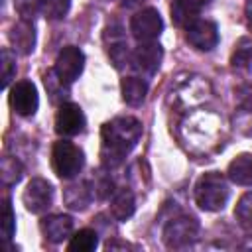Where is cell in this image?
Wrapping results in <instances>:
<instances>
[{"label":"cell","instance_id":"6da1fadb","mask_svg":"<svg viewBox=\"0 0 252 252\" xmlns=\"http://www.w3.org/2000/svg\"><path fill=\"white\" fill-rule=\"evenodd\" d=\"M142 138V122L134 116H116L100 128V161L102 167L114 169L136 148Z\"/></svg>","mask_w":252,"mask_h":252},{"label":"cell","instance_id":"8fae6325","mask_svg":"<svg viewBox=\"0 0 252 252\" xmlns=\"http://www.w3.org/2000/svg\"><path fill=\"white\" fill-rule=\"evenodd\" d=\"M161 57H163V49H161V45L158 41H140V45L132 51L130 63L142 75L152 77L159 69Z\"/></svg>","mask_w":252,"mask_h":252},{"label":"cell","instance_id":"cb8c5ba5","mask_svg":"<svg viewBox=\"0 0 252 252\" xmlns=\"http://www.w3.org/2000/svg\"><path fill=\"white\" fill-rule=\"evenodd\" d=\"M91 191H93V197H96V199L110 197L114 193L110 175L106 171H94V175L91 177Z\"/></svg>","mask_w":252,"mask_h":252},{"label":"cell","instance_id":"2e32d148","mask_svg":"<svg viewBox=\"0 0 252 252\" xmlns=\"http://www.w3.org/2000/svg\"><path fill=\"white\" fill-rule=\"evenodd\" d=\"M226 175L232 183L236 185H252V154L244 152V154H238L230 163H228V169H226Z\"/></svg>","mask_w":252,"mask_h":252},{"label":"cell","instance_id":"8992f818","mask_svg":"<svg viewBox=\"0 0 252 252\" xmlns=\"http://www.w3.org/2000/svg\"><path fill=\"white\" fill-rule=\"evenodd\" d=\"M163 30V20L156 8H144L130 20V32L138 41H156Z\"/></svg>","mask_w":252,"mask_h":252},{"label":"cell","instance_id":"484cf974","mask_svg":"<svg viewBox=\"0 0 252 252\" xmlns=\"http://www.w3.org/2000/svg\"><path fill=\"white\" fill-rule=\"evenodd\" d=\"M22 173H24V167L16 158L6 156L2 159V181H4L6 187L8 185H16L22 179Z\"/></svg>","mask_w":252,"mask_h":252},{"label":"cell","instance_id":"4316f807","mask_svg":"<svg viewBox=\"0 0 252 252\" xmlns=\"http://www.w3.org/2000/svg\"><path fill=\"white\" fill-rule=\"evenodd\" d=\"M0 228H2V238L4 240H10L14 236V230H16V215L12 211V205H10V199L8 197L4 199V205H2V222H0Z\"/></svg>","mask_w":252,"mask_h":252},{"label":"cell","instance_id":"5b68a950","mask_svg":"<svg viewBox=\"0 0 252 252\" xmlns=\"http://www.w3.org/2000/svg\"><path fill=\"white\" fill-rule=\"evenodd\" d=\"M102 41H104L106 55H108V59L112 61V65L116 69H122V67H126L130 63L132 53L128 49L126 33H124V30H122V26L118 22H112V24H108L104 28Z\"/></svg>","mask_w":252,"mask_h":252},{"label":"cell","instance_id":"5bb4252c","mask_svg":"<svg viewBox=\"0 0 252 252\" xmlns=\"http://www.w3.org/2000/svg\"><path fill=\"white\" fill-rule=\"evenodd\" d=\"M10 43L14 47V51L22 53V55H30L35 47V30L33 24L30 20H20L10 28Z\"/></svg>","mask_w":252,"mask_h":252},{"label":"cell","instance_id":"44dd1931","mask_svg":"<svg viewBox=\"0 0 252 252\" xmlns=\"http://www.w3.org/2000/svg\"><path fill=\"white\" fill-rule=\"evenodd\" d=\"M43 83H45V89H47V93H49L51 100H53V102H61V104H63V100H65V98H67V94H69V89H67L69 85H67V83H63V81L59 79V75H57L53 69L45 73Z\"/></svg>","mask_w":252,"mask_h":252},{"label":"cell","instance_id":"4dcf8cb0","mask_svg":"<svg viewBox=\"0 0 252 252\" xmlns=\"http://www.w3.org/2000/svg\"><path fill=\"white\" fill-rule=\"evenodd\" d=\"M140 0H122V6H132V4H138Z\"/></svg>","mask_w":252,"mask_h":252},{"label":"cell","instance_id":"9c48e42d","mask_svg":"<svg viewBox=\"0 0 252 252\" xmlns=\"http://www.w3.org/2000/svg\"><path fill=\"white\" fill-rule=\"evenodd\" d=\"M10 106L16 114L20 116H33L37 106H39V96L37 89L32 81H18L12 85L10 94H8Z\"/></svg>","mask_w":252,"mask_h":252},{"label":"cell","instance_id":"7402d4cb","mask_svg":"<svg viewBox=\"0 0 252 252\" xmlns=\"http://www.w3.org/2000/svg\"><path fill=\"white\" fill-rule=\"evenodd\" d=\"M37 4L47 20H63L71 8V0H37Z\"/></svg>","mask_w":252,"mask_h":252},{"label":"cell","instance_id":"e0dca14e","mask_svg":"<svg viewBox=\"0 0 252 252\" xmlns=\"http://www.w3.org/2000/svg\"><path fill=\"white\" fill-rule=\"evenodd\" d=\"M136 211V199H134V193L126 187L118 189L112 193V199H110V213L116 220H126L134 215Z\"/></svg>","mask_w":252,"mask_h":252},{"label":"cell","instance_id":"603a6c76","mask_svg":"<svg viewBox=\"0 0 252 252\" xmlns=\"http://www.w3.org/2000/svg\"><path fill=\"white\" fill-rule=\"evenodd\" d=\"M250 63H252V43H250V39L242 37L234 45V51H232V57H230V65L236 67V69H246Z\"/></svg>","mask_w":252,"mask_h":252},{"label":"cell","instance_id":"7a4b0ae2","mask_svg":"<svg viewBox=\"0 0 252 252\" xmlns=\"http://www.w3.org/2000/svg\"><path fill=\"white\" fill-rule=\"evenodd\" d=\"M230 197V189L226 183V177L219 171L203 173L195 185V203L203 211H220L224 209L226 201Z\"/></svg>","mask_w":252,"mask_h":252},{"label":"cell","instance_id":"52a82bcc","mask_svg":"<svg viewBox=\"0 0 252 252\" xmlns=\"http://www.w3.org/2000/svg\"><path fill=\"white\" fill-rule=\"evenodd\" d=\"M85 67V53L77 47V45H65L55 59V67L53 71L59 75V79L67 85L75 83Z\"/></svg>","mask_w":252,"mask_h":252},{"label":"cell","instance_id":"d6986e66","mask_svg":"<svg viewBox=\"0 0 252 252\" xmlns=\"http://www.w3.org/2000/svg\"><path fill=\"white\" fill-rule=\"evenodd\" d=\"M63 199H65V203H67L69 209H73V211H83V209H87V205H89L91 199H93L91 185H89V183H73V185L65 187Z\"/></svg>","mask_w":252,"mask_h":252},{"label":"cell","instance_id":"3957f363","mask_svg":"<svg viewBox=\"0 0 252 252\" xmlns=\"http://www.w3.org/2000/svg\"><path fill=\"white\" fill-rule=\"evenodd\" d=\"M51 165L61 179H73L85 165V154L73 142L59 140L51 150Z\"/></svg>","mask_w":252,"mask_h":252},{"label":"cell","instance_id":"f546056e","mask_svg":"<svg viewBox=\"0 0 252 252\" xmlns=\"http://www.w3.org/2000/svg\"><path fill=\"white\" fill-rule=\"evenodd\" d=\"M244 16H246V24H248V28L252 30V0L246 2V6H244Z\"/></svg>","mask_w":252,"mask_h":252},{"label":"cell","instance_id":"f1b7e54d","mask_svg":"<svg viewBox=\"0 0 252 252\" xmlns=\"http://www.w3.org/2000/svg\"><path fill=\"white\" fill-rule=\"evenodd\" d=\"M16 10L22 16V20H30L32 22L35 12L39 10V4H37V0H16Z\"/></svg>","mask_w":252,"mask_h":252},{"label":"cell","instance_id":"ac0fdd59","mask_svg":"<svg viewBox=\"0 0 252 252\" xmlns=\"http://www.w3.org/2000/svg\"><path fill=\"white\" fill-rule=\"evenodd\" d=\"M122 100L130 106H140L148 94V83L140 77H126L120 83Z\"/></svg>","mask_w":252,"mask_h":252},{"label":"cell","instance_id":"4fadbf2b","mask_svg":"<svg viewBox=\"0 0 252 252\" xmlns=\"http://www.w3.org/2000/svg\"><path fill=\"white\" fill-rule=\"evenodd\" d=\"M39 230L45 236V240L59 244L73 232V219L69 215H47L39 222Z\"/></svg>","mask_w":252,"mask_h":252},{"label":"cell","instance_id":"30bf717a","mask_svg":"<svg viewBox=\"0 0 252 252\" xmlns=\"http://www.w3.org/2000/svg\"><path fill=\"white\" fill-rule=\"evenodd\" d=\"M185 39L199 51H211L219 43V28L211 20L197 18L193 24L185 28Z\"/></svg>","mask_w":252,"mask_h":252},{"label":"cell","instance_id":"1f68e13d","mask_svg":"<svg viewBox=\"0 0 252 252\" xmlns=\"http://www.w3.org/2000/svg\"><path fill=\"white\" fill-rule=\"evenodd\" d=\"M250 98H252V96H250Z\"/></svg>","mask_w":252,"mask_h":252},{"label":"cell","instance_id":"83f0119b","mask_svg":"<svg viewBox=\"0 0 252 252\" xmlns=\"http://www.w3.org/2000/svg\"><path fill=\"white\" fill-rule=\"evenodd\" d=\"M14 75H16V55L8 47H4L2 49V89L10 85Z\"/></svg>","mask_w":252,"mask_h":252},{"label":"cell","instance_id":"ba28073f","mask_svg":"<svg viewBox=\"0 0 252 252\" xmlns=\"http://www.w3.org/2000/svg\"><path fill=\"white\" fill-rule=\"evenodd\" d=\"M22 201H24V205H26V209L30 213H33V215L45 213L53 203V187H51V183L47 179H43V177H33L26 185Z\"/></svg>","mask_w":252,"mask_h":252},{"label":"cell","instance_id":"d4e9b609","mask_svg":"<svg viewBox=\"0 0 252 252\" xmlns=\"http://www.w3.org/2000/svg\"><path fill=\"white\" fill-rule=\"evenodd\" d=\"M234 217L246 232H252V193H246L240 197V201L234 209Z\"/></svg>","mask_w":252,"mask_h":252},{"label":"cell","instance_id":"277c9868","mask_svg":"<svg viewBox=\"0 0 252 252\" xmlns=\"http://www.w3.org/2000/svg\"><path fill=\"white\" fill-rule=\"evenodd\" d=\"M199 222L193 217H175L163 228V242L167 248H185L197 240Z\"/></svg>","mask_w":252,"mask_h":252},{"label":"cell","instance_id":"7c38bea8","mask_svg":"<svg viewBox=\"0 0 252 252\" xmlns=\"http://www.w3.org/2000/svg\"><path fill=\"white\" fill-rule=\"evenodd\" d=\"M85 130V114L79 104L63 102L55 114V132L59 136H77Z\"/></svg>","mask_w":252,"mask_h":252},{"label":"cell","instance_id":"9a60e30c","mask_svg":"<svg viewBox=\"0 0 252 252\" xmlns=\"http://www.w3.org/2000/svg\"><path fill=\"white\" fill-rule=\"evenodd\" d=\"M211 0H173L171 4V20L179 28H187L199 18V12Z\"/></svg>","mask_w":252,"mask_h":252},{"label":"cell","instance_id":"ffe728a7","mask_svg":"<svg viewBox=\"0 0 252 252\" xmlns=\"http://www.w3.org/2000/svg\"><path fill=\"white\" fill-rule=\"evenodd\" d=\"M98 246V234L93 228H81L75 236H71L67 248L71 252H91Z\"/></svg>","mask_w":252,"mask_h":252}]
</instances>
